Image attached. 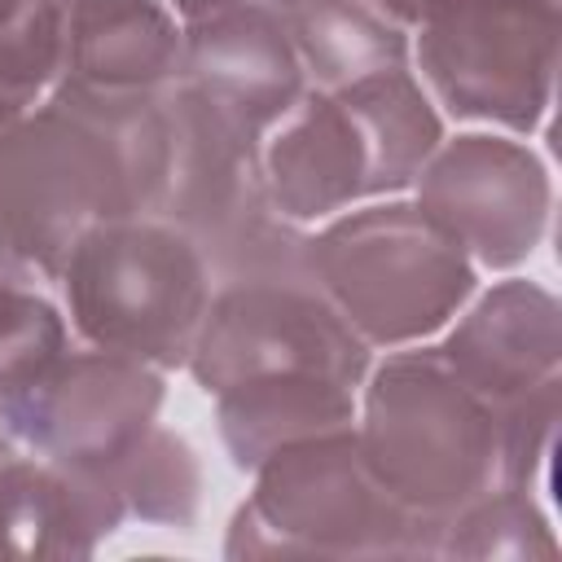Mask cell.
I'll use <instances>...</instances> for the list:
<instances>
[{
	"instance_id": "1",
	"label": "cell",
	"mask_w": 562,
	"mask_h": 562,
	"mask_svg": "<svg viewBox=\"0 0 562 562\" xmlns=\"http://www.w3.org/2000/svg\"><path fill=\"white\" fill-rule=\"evenodd\" d=\"M162 176V101L127 123L57 97L0 132V259L61 277L83 233L149 215Z\"/></svg>"
},
{
	"instance_id": "2",
	"label": "cell",
	"mask_w": 562,
	"mask_h": 562,
	"mask_svg": "<svg viewBox=\"0 0 562 562\" xmlns=\"http://www.w3.org/2000/svg\"><path fill=\"white\" fill-rule=\"evenodd\" d=\"M439 140L430 97L408 66H391L334 92H303L263 136L259 171L272 211L312 224L360 198L408 189Z\"/></svg>"
},
{
	"instance_id": "3",
	"label": "cell",
	"mask_w": 562,
	"mask_h": 562,
	"mask_svg": "<svg viewBox=\"0 0 562 562\" xmlns=\"http://www.w3.org/2000/svg\"><path fill=\"white\" fill-rule=\"evenodd\" d=\"M356 439L386 496L435 531V558L439 531L465 505L509 487L505 417L435 347L395 351L373 369Z\"/></svg>"
},
{
	"instance_id": "4",
	"label": "cell",
	"mask_w": 562,
	"mask_h": 562,
	"mask_svg": "<svg viewBox=\"0 0 562 562\" xmlns=\"http://www.w3.org/2000/svg\"><path fill=\"white\" fill-rule=\"evenodd\" d=\"M228 558H435V531L417 522L364 465L356 426L307 435L255 465V492L237 505Z\"/></svg>"
},
{
	"instance_id": "5",
	"label": "cell",
	"mask_w": 562,
	"mask_h": 562,
	"mask_svg": "<svg viewBox=\"0 0 562 562\" xmlns=\"http://www.w3.org/2000/svg\"><path fill=\"white\" fill-rule=\"evenodd\" d=\"M303 277L364 347L422 342L474 294V259L417 202L338 215L303 241Z\"/></svg>"
},
{
	"instance_id": "6",
	"label": "cell",
	"mask_w": 562,
	"mask_h": 562,
	"mask_svg": "<svg viewBox=\"0 0 562 562\" xmlns=\"http://www.w3.org/2000/svg\"><path fill=\"white\" fill-rule=\"evenodd\" d=\"M255 136L176 83L162 97V176L154 211L180 228L224 281L303 277V241L268 202Z\"/></svg>"
},
{
	"instance_id": "7",
	"label": "cell",
	"mask_w": 562,
	"mask_h": 562,
	"mask_svg": "<svg viewBox=\"0 0 562 562\" xmlns=\"http://www.w3.org/2000/svg\"><path fill=\"white\" fill-rule=\"evenodd\" d=\"M57 281L88 347L154 369L189 364L211 303V268L167 220L127 215L83 233Z\"/></svg>"
},
{
	"instance_id": "8",
	"label": "cell",
	"mask_w": 562,
	"mask_h": 562,
	"mask_svg": "<svg viewBox=\"0 0 562 562\" xmlns=\"http://www.w3.org/2000/svg\"><path fill=\"white\" fill-rule=\"evenodd\" d=\"M417 66L457 119L536 132L558 75V0H439L417 26Z\"/></svg>"
},
{
	"instance_id": "9",
	"label": "cell",
	"mask_w": 562,
	"mask_h": 562,
	"mask_svg": "<svg viewBox=\"0 0 562 562\" xmlns=\"http://www.w3.org/2000/svg\"><path fill=\"white\" fill-rule=\"evenodd\" d=\"M189 373L211 395L263 373H321L360 386L369 347L307 277H246L211 294Z\"/></svg>"
},
{
	"instance_id": "10",
	"label": "cell",
	"mask_w": 562,
	"mask_h": 562,
	"mask_svg": "<svg viewBox=\"0 0 562 562\" xmlns=\"http://www.w3.org/2000/svg\"><path fill=\"white\" fill-rule=\"evenodd\" d=\"M162 369L119 351H61L44 378L0 417L35 457L114 474V465L158 426ZM114 483V479H110Z\"/></svg>"
},
{
	"instance_id": "11",
	"label": "cell",
	"mask_w": 562,
	"mask_h": 562,
	"mask_svg": "<svg viewBox=\"0 0 562 562\" xmlns=\"http://www.w3.org/2000/svg\"><path fill=\"white\" fill-rule=\"evenodd\" d=\"M417 206L483 268H518L544 237L549 224V171L522 145L487 132L439 140L426 158Z\"/></svg>"
},
{
	"instance_id": "12",
	"label": "cell",
	"mask_w": 562,
	"mask_h": 562,
	"mask_svg": "<svg viewBox=\"0 0 562 562\" xmlns=\"http://www.w3.org/2000/svg\"><path fill=\"white\" fill-rule=\"evenodd\" d=\"M184 31L162 0H57L53 97L127 123L180 83Z\"/></svg>"
},
{
	"instance_id": "13",
	"label": "cell",
	"mask_w": 562,
	"mask_h": 562,
	"mask_svg": "<svg viewBox=\"0 0 562 562\" xmlns=\"http://www.w3.org/2000/svg\"><path fill=\"white\" fill-rule=\"evenodd\" d=\"M180 83L237 132L263 140L303 97V66L281 13L237 0L189 18Z\"/></svg>"
},
{
	"instance_id": "14",
	"label": "cell",
	"mask_w": 562,
	"mask_h": 562,
	"mask_svg": "<svg viewBox=\"0 0 562 562\" xmlns=\"http://www.w3.org/2000/svg\"><path fill=\"white\" fill-rule=\"evenodd\" d=\"M435 351L505 422L562 395V307L536 281L492 285Z\"/></svg>"
},
{
	"instance_id": "15",
	"label": "cell",
	"mask_w": 562,
	"mask_h": 562,
	"mask_svg": "<svg viewBox=\"0 0 562 562\" xmlns=\"http://www.w3.org/2000/svg\"><path fill=\"white\" fill-rule=\"evenodd\" d=\"M351 391L356 386L321 373H263L233 382L215 395L220 439L237 470H255L285 443L356 426Z\"/></svg>"
},
{
	"instance_id": "16",
	"label": "cell",
	"mask_w": 562,
	"mask_h": 562,
	"mask_svg": "<svg viewBox=\"0 0 562 562\" xmlns=\"http://www.w3.org/2000/svg\"><path fill=\"white\" fill-rule=\"evenodd\" d=\"M281 26L299 53L303 75L321 92L347 88L364 75L408 66V35L360 0H294L281 9Z\"/></svg>"
},
{
	"instance_id": "17",
	"label": "cell",
	"mask_w": 562,
	"mask_h": 562,
	"mask_svg": "<svg viewBox=\"0 0 562 562\" xmlns=\"http://www.w3.org/2000/svg\"><path fill=\"white\" fill-rule=\"evenodd\" d=\"M114 487L123 496L127 518L140 522H162V527H189L198 514V492H202V470L193 448L176 435L154 426L119 465H114Z\"/></svg>"
},
{
	"instance_id": "18",
	"label": "cell",
	"mask_w": 562,
	"mask_h": 562,
	"mask_svg": "<svg viewBox=\"0 0 562 562\" xmlns=\"http://www.w3.org/2000/svg\"><path fill=\"white\" fill-rule=\"evenodd\" d=\"M66 351L61 312L26 281L22 268L0 259V417L44 378Z\"/></svg>"
},
{
	"instance_id": "19",
	"label": "cell",
	"mask_w": 562,
	"mask_h": 562,
	"mask_svg": "<svg viewBox=\"0 0 562 562\" xmlns=\"http://www.w3.org/2000/svg\"><path fill=\"white\" fill-rule=\"evenodd\" d=\"M443 558H558V540L531 487H496L439 531Z\"/></svg>"
},
{
	"instance_id": "20",
	"label": "cell",
	"mask_w": 562,
	"mask_h": 562,
	"mask_svg": "<svg viewBox=\"0 0 562 562\" xmlns=\"http://www.w3.org/2000/svg\"><path fill=\"white\" fill-rule=\"evenodd\" d=\"M57 48L44 44H0V132L13 127L26 110H35V97L53 83Z\"/></svg>"
},
{
	"instance_id": "21",
	"label": "cell",
	"mask_w": 562,
	"mask_h": 562,
	"mask_svg": "<svg viewBox=\"0 0 562 562\" xmlns=\"http://www.w3.org/2000/svg\"><path fill=\"white\" fill-rule=\"evenodd\" d=\"M0 44L57 48V0H0Z\"/></svg>"
},
{
	"instance_id": "22",
	"label": "cell",
	"mask_w": 562,
	"mask_h": 562,
	"mask_svg": "<svg viewBox=\"0 0 562 562\" xmlns=\"http://www.w3.org/2000/svg\"><path fill=\"white\" fill-rule=\"evenodd\" d=\"M360 4L378 9V13H382V18H391L395 26H422V22H426V13H430L439 0H360Z\"/></svg>"
},
{
	"instance_id": "23",
	"label": "cell",
	"mask_w": 562,
	"mask_h": 562,
	"mask_svg": "<svg viewBox=\"0 0 562 562\" xmlns=\"http://www.w3.org/2000/svg\"><path fill=\"white\" fill-rule=\"evenodd\" d=\"M184 18H202V13H215V9H224V4H237V0H171Z\"/></svg>"
},
{
	"instance_id": "24",
	"label": "cell",
	"mask_w": 562,
	"mask_h": 562,
	"mask_svg": "<svg viewBox=\"0 0 562 562\" xmlns=\"http://www.w3.org/2000/svg\"><path fill=\"white\" fill-rule=\"evenodd\" d=\"M18 461V439L0 426V492H4V474H9V465Z\"/></svg>"
},
{
	"instance_id": "25",
	"label": "cell",
	"mask_w": 562,
	"mask_h": 562,
	"mask_svg": "<svg viewBox=\"0 0 562 562\" xmlns=\"http://www.w3.org/2000/svg\"><path fill=\"white\" fill-rule=\"evenodd\" d=\"M250 4H263V9H272V13H281V9H290L294 0H250Z\"/></svg>"
}]
</instances>
